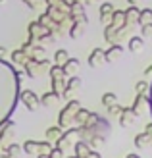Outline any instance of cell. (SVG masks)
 <instances>
[{"instance_id": "obj_1", "label": "cell", "mask_w": 152, "mask_h": 158, "mask_svg": "<svg viewBox=\"0 0 152 158\" xmlns=\"http://www.w3.org/2000/svg\"><path fill=\"white\" fill-rule=\"evenodd\" d=\"M79 106H81V104H79V100H71L69 104L66 106V110H64V112L58 116V122H60V125H68V123H69L68 120H69L71 116H75V114H77Z\"/></svg>"}, {"instance_id": "obj_2", "label": "cell", "mask_w": 152, "mask_h": 158, "mask_svg": "<svg viewBox=\"0 0 152 158\" xmlns=\"http://www.w3.org/2000/svg\"><path fill=\"white\" fill-rule=\"evenodd\" d=\"M104 62H106V56H104V50H100V48H94L92 50V54L89 56V66L91 68H100Z\"/></svg>"}, {"instance_id": "obj_3", "label": "cell", "mask_w": 152, "mask_h": 158, "mask_svg": "<svg viewBox=\"0 0 152 158\" xmlns=\"http://www.w3.org/2000/svg\"><path fill=\"white\" fill-rule=\"evenodd\" d=\"M21 100L25 102V106H27L29 110H37V108H39V98H37V94H35L33 91H23Z\"/></svg>"}, {"instance_id": "obj_4", "label": "cell", "mask_w": 152, "mask_h": 158, "mask_svg": "<svg viewBox=\"0 0 152 158\" xmlns=\"http://www.w3.org/2000/svg\"><path fill=\"white\" fill-rule=\"evenodd\" d=\"M135 112L131 108H127V110H121V114H119V123L123 125V127H127V125H131V122L135 120Z\"/></svg>"}, {"instance_id": "obj_5", "label": "cell", "mask_w": 152, "mask_h": 158, "mask_svg": "<svg viewBox=\"0 0 152 158\" xmlns=\"http://www.w3.org/2000/svg\"><path fill=\"white\" fill-rule=\"evenodd\" d=\"M81 68V64H79V60H75V58H68L66 62H64V73H75L77 69Z\"/></svg>"}, {"instance_id": "obj_6", "label": "cell", "mask_w": 152, "mask_h": 158, "mask_svg": "<svg viewBox=\"0 0 152 158\" xmlns=\"http://www.w3.org/2000/svg\"><path fill=\"white\" fill-rule=\"evenodd\" d=\"M135 145H137L139 148H145V147H150L152 145V135L150 133H141V135H137V139H135Z\"/></svg>"}, {"instance_id": "obj_7", "label": "cell", "mask_w": 152, "mask_h": 158, "mask_svg": "<svg viewBox=\"0 0 152 158\" xmlns=\"http://www.w3.org/2000/svg\"><path fill=\"white\" fill-rule=\"evenodd\" d=\"M79 87H81V79H79V77H71V79H69V83H68V87L64 89L62 94H64V97H69L71 91H77Z\"/></svg>"}, {"instance_id": "obj_8", "label": "cell", "mask_w": 152, "mask_h": 158, "mask_svg": "<svg viewBox=\"0 0 152 158\" xmlns=\"http://www.w3.org/2000/svg\"><path fill=\"white\" fill-rule=\"evenodd\" d=\"M112 12H114V8H112V4H102L100 6V21L102 23H106V21H110V18H112Z\"/></svg>"}, {"instance_id": "obj_9", "label": "cell", "mask_w": 152, "mask_h": 158, "mask_svg": "<svg viewBox=\"0 0 152 158\" xmlns=\"http://www.w3.org/2000/svg\"><path fill=\"white\" fill-rule=\"evenodd\" d=\"M121 52H123V48H121L119 44H112V48L104 52V56H106V62H114V58L117 56V54H121Z\"/></svg>"}, {"instance_id": "obj_10", "label": "cell", "mask_w": 152, "mask_h": 158, "mask_svg": "<svg viewBox=\"0 0 152 158\" xmlns=\"http://www.w3.org/2000/svg\"><path fill=\"white\" fill-rule=\"evenodd\" d=\"M137 21L141 23V25H145V23H152V10H150V8H146V10H142V12H139Z\"/></svg>"}, {"instance_id": "obj_11", "label": "cell", "mask_w": 152, "mask_h": 158, "mask_svg": "<svg viewBox=\"0 0 152 158\" xmlns=\"http://www.w3.org/2000/svg\"><path fill=\"white\" fill-rule=\"evenodd\" d=\"M75 158H87V156H89V152H91V148L89 147H87L85 143H77L75 145Z\"/></svg>"}, {"instance_id": "obj_12", "label": "cell", "mask_w": 152, "mask_h": 158, "mask_svg": "<svg viewBox=\"0 0 152 158\" xmlns=\"http://www.w3.org/2000/svg\"><path fill=\"white\" fill-rule=\"evenodd\" d=\"M142 46H145V43H142L141 37H131V41H129V50L139 52V50H142Z\"/></svg>"}, {"instance_id": "obj_13", "label": "cell", "mask_w": 152, "mask_h": 158, "mask_svg": "<svg viewBox=\"0 0 152 158\" xmlns=\"http://www.w3.org/2000/svg\"><path fill=\"white\" fill-rule=\"evenodd\" d=\"M137 18H139V10H137V8H129V10L125 12V23L137 21Z\"/></svg>"}, {"instance_id": "obj_14", "label": "cell", "mask_w": 152, "mask_h": 158, "mask_svg": "<svg viewBox=\"0 0 152 158\" xmlns=\"http://www.w3.org/2000/svg\"><path fill=\"white\" fill-rule=\"evenodd\" d=\"M23 151H25L27 154H33V152L39 151V143H37V141H27V143L23 145Z\"/></svg>"}, {"instance_id": "obj_15", "label": "cell", "mask_w": 152, "mask_h": 158, "mask_svg": "<svg viewBox=\"0 0 152 158\" xmlns=\"http://www.w3.org/2000/svg\"><path fill=\"white\" fill-rule=\"evenodd\" d=\"M58 97H60V94H58V93H54V91H52V93H46L44 97H43V104H44V106H48V104H52V102L58 98Z\"/></svg>"}, {"instance_id": "obj_16", "label": "cell", "mask_w": 152, "mask_h": 158, "mask_svg": "<svg viewBox=\"0 0 152 158\" xmlns=\"http://www.w3.org/2000/svg\"><path fill=\"white\" fill-rule=\"evenodd\" d=\"M83 23H85V21H81V23H77V21H75V25L71 27V37H73V39L83 35Z\"/></svg>"}, {"instance_id": "obj_17", "label": "cell", "mask_w": 152, "mask_h": 158, "mask_svg": "<svg viewBox=\"0 0 152 158\" xmlns=\"http://www.w3.org/2000/svg\"><path fill=\"white\" fill-rule=\"evenodd\" d=\"M54 60H56V64H58V66L64 64V62L68 60V52H66V50H58V52L54 54Z\"/></svg>"}, {"instance_id": "obj_18", "label": "cell", "mask_w": 152, "mask_h": 158, "mask_svg": "<svg viewBox=\"0 0 152 158\" xmlns=\"http://www.w3.org/2000/svg\"><path fill=\"white\" fill-rule=\"evenodd\" d=\"M8 158H18L19 156V147L18 145H10V147H8Z\"/></svg>"}, {"instance_id": "obj_19", "label": "cell", "mask_w": 152, "mask_h": 158, "mask_svg": "<svg viewBox=\"0 0 152 158\" xmlns=\"http://www.w3.org/2000/svg\"><path fill=\"white\" fill-rule=\"evenodd\" d=\"M102 102H104L106 106H112V104H116V94H112V93H106V94L102 97Z\"/></svg>"}, {"instance_id": "obj_20", "label": "cell", "mask_w": 152, "mask_h": 158, "mask_svg": "<svg viewBox=\"0 0 152 158\" xmlns=\"http://www.w3.org/2000/svg\"><path fill=\"white\" fill-rule=\"evenodd\" d=\"M50 75H52V79H62V75H64V69H62L60 66H54V68L50 69Z\"/></svg>"}, {"instance_id": "obj_21", "label": "cell", "mask_w": 152, "mask_h": 158, "mask_svg": "<svg viewBox=\"0 0 152 158\" xmlns=\"http://www.w3.org/2000/svg\"><path fill=\"white\" fill-rule=\"evenodd\" d=\"M12 60L18 62V64H21V62L25 60V52H23V50H15V52L12 54Z\"/></svg>"}, {"instance_id": "obj_22", "label": "cell", "mask_w": 152, "mask_h": 158, "mask_svg": "<svg viewBox=\"0 0 152 158\" xmlns=\"http://www.w3.org/2000/svg\"><path fill=\"white\" fill-rule=\"evenodd\" d=\"M46 137H48V139H60V129H56V127H52V129H48V131H46Z\"/></svg>"}, {"instance_id": "obj_23", "label": "cell", "mask_w": 152, "mask_h": 158, "mask_svg": "<svg viewBox=\"0 0 152 158\" xmlns=\"http://www.w3.org/2000/svg\"><path fill=\"white\" fill-rule=\"evenodd\" d=\"M146 89H148V83L146 81H139L137 83V94H145Z\"/></svg>"}, {"instance_id": "obj_24", "label": "cell", "mask_w": 152, "mask_h": 158, "mask_svg": "<svg viewBox=\"0 0 152 158\" xmlns=\"http://www.w3.org/2000/svg\"><path fill=\"white\" fill-rule=\"evenodd\" d=\"M142 35L152 37V23H145V25H142Z\"/></svg>"}, {"instance_id": "obj_25", "label": "cell", "mask_w": 152, "mask_h": 158, "mask_svg": "<svg viewBox=\"0 0 152 158\" xmlns=\"http://www.w3.org/2000/svg\"><path fill=\"white\" fill-rule=\"evenodd\" d=\"M4 54H6V50L2 48V46H0V60H2V58H4Z\"/></svg>"}, {"instance_id": "obj_26", "label": "cell", "mask_w": 152, "mask_h": 158, "mask_svg": "<svg viewBox=\"0 0 152 158\" xmlns=\"http://www.w3.org/2000/svg\"><path fill=\"white\" fill-rule=\"evenodd\" d=\"M145 73H146V75H150V73H152V66H148V68H146V72H145Z\"/></svg>"}, {"instance_id": "obj_27", "label": "cell", "mask_w": 152, "mask_h": 158, "mask_svg": "<svg viewBox=\"0 0 152 158\" xmlns=\"http://www.w3.org/2000/svg\"><path fill=\"white\" fill-rule=\"evenodd\" d=\"M39 158H48V154H41V156H39Z\"/></svg>"}, {"instance_id": "obj_28", "label": "cell", "mask_w": 152, "mask_h": 158, "mask_svg": "<svg viewBox=\"0 0 152 158\" xmlns=\"http://www.w3.org/2000/svg\"><path fill=\"white\" fill-rule=\"evenodd\" d=\"M129 2H131V4H135V2H137V0H129Z\"/></svg>"}, {"instance_id": "obj_29", "label": "cell", "mask_w": 152, "mask_h": 158, "mask_svg": "<svg viewBox=\"0 0 152 158\" xmlns=\"http://www.w3.org/2000/svg\"><path fill=\"white\" fill-rule=\"evenodd\" d=\"M150 104H152V94H150Z\"/></svg>"}, {"instance_id": "obj_30", "label": "cell", "mask_w": 152, "mask_h": 158, "mask_svg": "<svg viewBox=\"0 0 152 158\" xmlns=\"http://www.w3.org/2000/svg\"><path fill=\"white\" fill-rule=\"evenodd\" d=\"M75 2H77V0H75Z\"/></svg>"}]
</instances>
